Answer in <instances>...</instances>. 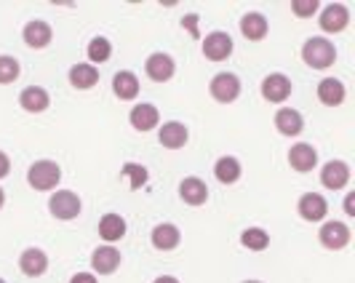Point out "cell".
I'll list each match as a JSON object with an SVG mask.
<instances>
[{"label":"cell","mask_w":355,"mask_h":283,"mask_svg":"<svg viewBox=\"0 0 355 283\" xmlns=\"http://www.w3.org/2000/svg\"><path fill=\"white\" fill-rule=\"evenodd\" d=\"M302 62L310 70H329L337 62V46L323 35L307 37L302 46Z\"/></svg>","instance_id":"1"},{"label":"cell","mask_w":355,"mask_h":283,"mask_svg":"<svg viewBox=\"0 0 355 283\" xmlns=\"http://www.w3.org/2000/svg\"><path fill=\"white\" fill-rule=\"evenodd\" d=\"M62 182V169L56 160H35L30 169H27V185L37 190V193H53L56 185Z\"/></svg>","instance_id":"2"},{"label":"cell","mask_w":355,"mask_h":283,"mask_svg":"<svg viewBox=\"0 0 355 283\" xmlns=\"http://www.w3.org/2000/svg\"><path fill=\"white\" fill-rule=\"evenodd\" d=\"M83 212V200L80 195L72 193V190H53L49 198V214L59 222H70L78 219V214Z\"/></svg>","instance_id":"3"},{"label":"cell","mask_w":355,"mask_h":283,"mask_svg":"<svg viewBox=\"0 0 355 283\" xmlns=\"http://www.w3.org/2000/svg\"><path fill=\"white\" fill-rule=\"evenodd\" d=\"M209 94L219 105H232L241 96V78L235 72H216L209 83Z\"/></svg>","instance_id":"4"},{"label":"cell","mask_w":355,"mask_h":283,"mask_svg":"<svg viewBox=\"0 0 355 283\" xmlns=\"http://www.w3.org/2000/svg\"><path fill=\"white\" fill-rule=\"evenodd\" d=\"M318 24H320V30L329 33V35L342 33V30L350 24V11H347V6H345V3H326L318 11Z\"/></svg>","instance_id":"5"},{"label":"cell","mask_w":355,"mask_h":283,"mask_svg":"<svg viewBox=\"0 0 355 283\" xmlns=\"http://www.w3.org/2000/svg\"><path fill=\"white\" fill-rule=\"evenodd\" d=\"M177 72V62L171 59V53L166 51H155L147 56L144 62V75L153 80V83H168Z\"/></svg>","instance_id":"6"},{"label":"cell","mask_w":355,"mask_h":283,"mask_svg":"<svg viewBox=\"0 0 355 283\" xmlns=\"http://www.w3.org/2000/svg\"><path fill=\"white\" fill-rule=\"evenodd\" d=\"M318 241L320 246L329 248V251H342L350 243V228L345 222H339V219H329V222L320 225Z\"/></svg>","instance_id":"7"},{"label":"cell","mask_w":355,"mask_h":283,"mask_svg":"<svg viewBox=\"0 0 355 283\" xmlns=\"http://www.w3.org/2000/svg\"><path fill=\"white\" fill-rule=\"evenodd\" d=\"M232 49H235L232 37L227 33H222V30H214V33L203 37V56L209 62H227L232 56Z\"/></svg>","instance_id":"8"},{"label":"cell","mask_w":355,"mask_h":283,"mask_svg":"<svg viewBox=\"0 0 355 283\" xmlns=\"http://www.w3.org/2000/svg\"><path fill=\"white\" fill-rule=\"evenodd\" d=\"M297 214L302 216L304 222L315 225V222H326V214H329V203L320 193H304L297 200Z\"/></svg>","instance_id":"9"},{"label":"cell","mask_w":355,"mask_h":283,"mask_svg":"<svg viewBox=\"0 0 355 283\" xmlns=\"http://www.w3.org/2000/svg\"><path fill=\"white\" fill-rule=\"evenodd\" d=\"M291 89H294L291 86V78L284 75V72H270L265 80H262V86H259L262 96H265L267 102H272V105L286 102L291 96Z\"/></svg>","instance_id":"10"},{"label":"cell","mask_w":355,"mask_h":283,"mask_svg":"<svg viewBox=\"0 0 355 283\" xmlns=\"http://www.w3.org/2000/svg\"><path fill=\"white\" fill-rule=\"evenodd\" d=\"M288 166L297 174H310L318 166V150L313 144H307V142L291 144V150H288Z\"/></svg>","instance_id":"11"},{"label":"cell","mask_w":355,"mask_h":283,"mask_svg":"<svg viewBox=\"0 0 355 283\" xmlns=\"http://www.w3.org/2000/svg\"><path fill=\"white\" fill-rule=\"evenodd\" d=\"M128 123L134 131H139V134H147V131H153V128H158L160 126V112L155 105H150V102H139V105L131 107V112H128Z\"/></svg>","instance_id":"12"},{"label":"cell","mask_w":355,"mask_h":283,"mask_svg":"<svg viewBox=\"0 0 355 283\" xmlns=\"http://www.w3.org/2000/svg\"><path fill=\"white\" fill-rule=\"evenodd\" d=\"M21 37H24V43L30 46V49H49L53 40V30L51 24L46 22V19H30L27 24H24V30H21Z\"/></svg>","instance_id":"13"},{"label":"cell","mask_w":355,"mask_h":283,"mask_svg":"<svg viewBox=\"0 0 355 283\" xmlns=\"http://www.w3.org/2000/svg\"><path fill=\"white\" fill-rule=\"evenodd\" d=\"M275 131L281 134V137H288V139H294V137H300L304 131V118L300 110H294V107H281L278 112H275Z\"/></svg>","instance_id":"14"},{"label":"cell","mask_w":355,"mask_h":283,"mask_svg":"<svg viewBox=\"0 0 355 283\" xmlns=\"http://www.w3.org/2000/svg\"><path fill=\"white\" fill-rule=\"evenodd\" d=\"M123 262L121 251L115 246H96L91 254V267H94V275H112Z\"/></svg>","instance_id":"15"},{"label":"cell","mask_w":355,"mask_h":283,"mask_svg":"<svg viewBox=\"0 0 355 283\" xmlns=\"http://www.w3.org/2000/svg\"><path fill=\"white\" fill-rule=\"evenodd\" d=\"M238 27H241V35L251 40V43H259V40H265L267 33H270V22L262 11H246L241 22H238Z\"/></svg>","instance_id":"16"},{"label":"cell","mask_w":355,"mask_h":283,"mask_svg":"<svg viewBox=\"0 0 355 283\" xmlns=\"http://www.w3.org/2000/svg\"><path fill=\"white\" fill-rule=\"evenodd\" d=\"M19 270H21L27 278H40V275H46V270H49V254L37 246L24 248L21 257H19Z\"/></svg>","instance_id":"17"},{"label":"cell","mask_w":355,"mask_h":283,"mask_svg":"<svg viewBox=\"0 0 355 283\" xmlns=\"http://www.w3.org/2000/svg\"><path fill=\"white\" fill-rule=\"evenodd\" d=\"M350 182V166L345 160H329L320 169V185L326 190H345Z\"/></svg>","instance_id":"18"},{"label":"cell","mask_w":355,"mask_h":283,"mask_svg":"<svg viewBox=\"0 0 355 283\" xmlns=\"http://www.w3.org/2000/svg\"><path fill=\"white\" fill-rule=\"evenodd\" d=\"M158 142L160 147H166V150H182L190 142V131L179 121H168V123L158 126Z\"/></svg>","instance_id":"19"},{"label":"cell","mask_w":355,"mask_h":283,"mask_svg":"<svg viewBox=\"0 0 355 283\" xmlns=\"http://www.w3.org/2000/svg\"><path fill=\"white\" fill-rule=\"evenodd\" d=\"M19 107L24 110V112H46L49 107H51V94L43 89V86H27V89H21L19 94Z\"/></svg>","instance_id":"20"},{"label":"cell","mask_w":355,"mask_h":283,"mask_svg":"<svg viewBox=\"0 0 355 283\" xmlns=\"http://www.w3.org/2000/svg\"><path fill=\"white\" fill-rule=\"evenodd\" d=\"M179 198L187 206H203L209 200V187L200 177H184L179 182Z\"/></svg>","instance_id":"21"},{"label":"cell","mask_w":355,"mask_h":283,"mask_svg":"<svg viewBox=\"0 0 355 283\" xmlns=\"http://www.w3.org/2000/svg\"><path fill=\"white\" fill-rule=\"evenodd\" d=\"M125 230H128V225H125V219L121 214H105L102 219H99V238L105 241L107 246L110 243H118V241H123L125 238Z\"/></svg>","instance_id":"22"},{"label":"cell","mask_w":355,"mask_h":283,"mask_svg":"<svg viewBox=\"0 0 355 283\" xmlns=\"http://www.w3.org/2000/svg\"><path fill=\"white\" fill-rule=\"evenodd\" d=\"M318 102L326 107H339L345 102V96H347V89H345V83L339 80V78H323L318 83Z\"/></svg>","instance_id":"23"},{"label":"cell","mask_w":355,"mask_h":283,"mask_svg":"<svg viewBox=\"0 0 355 283\" xmlns=\"http://www.w3.org/2000/svg\"><path fill=\"white\" fill-rule=\"evenodd\" d=\"M150 241H153V246L158 248V251H174L179 246V241H182V232L171 222H160L150 232Z\"/></svg>","instance_id":"24"},{"label":"cell","mask_w":355,"mask_h":283,"mask_svg":"<svg viewBox=\"0 0 355 283\" xmlns=\"http://www.w3.org/2000/svg\"><path fill=\"white\" fill-rule=\"evenodd\" d=\"M112 94L121 102H131L134 96H139V78L131 70H121L112 75Z\"/></svg>","instance_id":"25"},{"label":"cell","mask_w":355,"mask_h":283,"mask_svg":"<svg viewBox=\"0 0 355 283\" xmlns=\"http://www.w3.org/2000/svg\"><path fill=\"white\" fill-rule=\"evenodd\" d=\"M67 78H70L72 89L89 91L99 83V70H96L94 65H89V62H80V65H72L70 72H67Z\"/></svg>","instance_id":"26"},{"label":"cell","mask_w":355,"mask_h":283,"mask_svg":"<svg viewBox=\"0 0 355 283\" xmlns=\"http://www.w3.org/2000/svg\"><path fill=\"white\" fill-rule=\"evenodd\" d=\"M243 174V166L235 155H222V158L214 163V177L222 185H235Z\"/></svg>","instance_id":"27"},{"label":"cell","mask_w":355,"mask_h":283,"mask_svg":"<svg viewBox=\"0 0 355 283\" xmlns=\"http://www.w3.org/2000/svg\"><path fill=\"white\" fill-rule=\"evenodd\" d=\"M86 56H89V65H105L110 62V56H112V43H110V37L105 35H96L89 40V46H86Z\"/></svg>","instance_id":"28"},{"label":"cell","mask_w":355,"mask_h":283,"mask_svg":"<svg viewBox=\"0 0 355 283\" xmlns=\"http://www.w3.org/2000/svg\"><path fill=\"white\" fill-rule=\"evenodd\" d=\"M121 177L128 182L131 190H142L144 185H147V179H150V171L144 169L142 163L128 160V163H123V169H121Z\"/></svg>","instance_id":"29"},{"label":"cell","mask_w":355,"mask_h":283,"mask_svg":"<svg viewBox=\"0 0 355 283\" xmlns=\"http://www.w3.org/2000/svg\"><path fill=\"white\" fill-rule=\"evenodd\" d=\"M241 246L249 248V251H265L270 246V232L262 228H249V230L241 232Z\"/></svg>","instance_id":"30"},{"label":"cell","mask_w":355,"mask_h":283,"mask_svg":"<svg viewBox=\"0 0 355 283\" xmlns=\"http://www.w3.org/2000/svg\"><path fill=\"white\" fill-rule=\"evenodd\" d=\"M19 75H21V65H19L17 56H0V86H8V83H14L19 80Z\"/></svg>","instance_id":"31"},{"label":"cell","mask_w":355,"mask_h":283,"mask_svg":"<svg viewBox=\"0 0 355 283\" xmlns=\"http://www.w3.org/2000/svg\"><path fill=\"white\" fill-rule=\"evenodd\" d=\"M318 0H291V14L297 19H310L313 14H318Z\"/></svg>","instance_id":"32"},{"label":"cell","mask_w":355,"mask_h":283,"mask_svg":"<svg viewBox=\"0 0 355 283\" xmlns=\"http://www.w3.org/2000/svg\"><path fill=\"white\" fill-rule=\"evenodd\" d=\"M196 24H198V17H196V14H187V17L182 19V27H187V30H190V35H193L198 40V37H200V33H198Z\"/></svg>","instance_id":"33"},{"label":"cell","mask_w":355,"mask_h":283,"mask_svg":"<svg viewBox=\"0 0 355 283\" xmlns=\"http://www.w3.org/2000/svg\"><path fill=\"white\" fill-rule=\"evenodd\" d=\"M8 174H11V158L0 150V179H6Z\"/></svg>","instance_id":"34"},{"label":"cell","mask_w":355,"mask_h":283,"mask_svg":"<svg viewBox=\"0 0 355 283\" xmlns=\"http://www.w3.org/2000/svg\"><path fill=\"white\" fill-rule=\"evenodd\" d=\"M70 283H99V281H96L94 273H75L70 278Z\"/></svg>","instance_id":"35"},{"label":"cell","mask_w":355,"mask_h":283,"mask_svg":"<svg viewBox=\"0 0 355 283\" xmlns=\"http://www.w3.org/2000/svg\"><path fill=\"white\" fill-rule=\"evenodd\" d=\"M345 214H347V216H355V193L345 195Z\"/></svg>","instance_id":"36"},{"label":"cell","mask_w":355,"mask_h":283,"mask_svg":"<svg viewBox=\"0 0 355 283\" xmlns=\"http://www.w3.org/2000/svg\"><path fill=\"white\" fill-rule=\"evenodd\" d=\"M153 283H179V278H174V275H158Z\"/></svg>","instance_id":"37"},{"label":"cell","mask_w":355,"mask_h":283,"mask_svg":"<svg viewBox=\"0 0 355 283\" xmlns=\"http://www.w3.org/2000/svg\"><path fill=\"white\" fill-rule=\"evenodd\" d=\"M3 203H6V193H3V187H0V209H3Z\"/></svg>","instance_id":"38"},{"label":"cell","mask_w":355,"mask_h":283,"mask_svg":"<svg viewBox=\"0 0 355 283\" xmlns=\"http://www.w3.org/2000/svg\"><path fill=\"white\" fill-rule=\"evenodd\" d=\"M241 283H262V281H257V278H251V281H241Z\"/></svg>","instance_id":"39"},{"label":"cell","mask_w":355,"mask_h":283,"mask_svg":"<svg viewBox=\"0 0 355 283\" xmlns=\"http://www.w3.org/2000/svg\"><path fill=\"white\" fill-rule=\"evenodd\" d=\"M0 283H6V281H3V278H0Z\"/></svg>","instance_id":"40"}]
</instances>
